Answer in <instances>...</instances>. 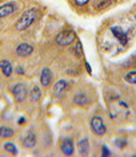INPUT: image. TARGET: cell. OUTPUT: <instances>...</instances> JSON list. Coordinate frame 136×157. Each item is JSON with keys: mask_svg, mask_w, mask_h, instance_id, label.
<instances>
[{"mask_svg": "<svg viewBox=\"0 0 136 157\" xmlns=\"http://www.w3.org/2000/svg\"><path fill=\"white\" fill-rule=\"evenodd\" d=\"M36 17H38V11H36V8H28L23 13H21V16L17 19V22L15 23V27H16V30H19V31H24V30H27L28 27L31 26L32 23L36 20Z\"/></svg>", "mask_w": 136, "mask_h": 157, "instance_id": "cell-1", "label": "cell"}, {"mask_svg": "<svg viewBox=\"0 0 136 157\" xmlns=\"http://www.w3.org/2000/svg\"><path fill=\"white\" fill-rule=\"evenodd\" d=\"M13 136V129L9 126H0V137L2 138H9Z\"/></svg>", "mask_w": 136, "mask_h": 157, "instance_id": "cell-17", "label": "cell"}, {"mask_svg": "<svg viewBox=\"0 0 136 157\" xmlns=\"http://www.w3.org/2000/svg\"><path fill=\"white\" fill-rule=\"evenodd\" d=\"M126 81L128 83H135L136 85V71H128L126 74Z\"/></svg>", "mask_w": 136, "mask_h": 157, "instance_id": "cell-18", "label": "cell"}, {"mask_svg": "<svg viewBox=\"0 0 136 157\" xmlns=\"http://www.w3.org/2000/svg\"><path fill=\"white\" fill-rule=\"evenodd\" d=\"M111 33L115 35V36L117 38V40H119L123 46L127 44L128 36H127V33H126V31H123L120 27H117V26H113V27H111Z\"/></svg>", "mask_w": 136, "mask_h": 157, "instance_id": "cell-8", "label": "cell"}, {"mask_svg": "<svg viewBox=\"0 0 136 157\" xmlns=\"http://www.w3.org/2000/svg\"><path fill=\"white\" fill-rule=\"evenodd\" d=\"M4 149L7 152L12 153V155H17V149H16V145L15 144H11V142H7L4 145Z\"/></svg>", "mask_w": 136, "mask_h": 157, "instance_id": "cell-19", "label": "cell"}, {"mask_svg": "<svg viewBox=\"0 0 136 157\" xmlns=\"http://www.w3.org/2000/svg\"><path fill=\"white\" fill-rule=\"evenodd\" d=\"M16 71H17L19 74H24V69H23V67H17Z\"/></svg>", "mask_w": 136, "mask_h": 157, "instance_id": "cell-23", "label": "cell"}, {"mask_svg": "<svg viewBox=\"0 0 136 157\" xmlns=\"http://www.w3.org/2000/svg\"><path fill=\"white\" fill-rule=\"evenodd\" d=\"M103 152H102V156L103 157H106V156H111V152L108 151V149H107V146H103Z\"/></svg>", "mask_w": 136, "mask_h": 157, "instance_id": "cell-21", "label": "cell"}, {"mask_svg": "<svg viewBox=\"0 0 136 157\" xmlns=\"http://www.w3.org/2000/svg\"><path fill=\"white\" fill-rule=\"evenodd\" d=\"M75 54L77 56H83V47H81V42L77 40L76 46H75Z\"/></svg>", "mask_w": 136, "mask_h": 157, "instance_id": "cell-20", "label": "cell"}, {"mask_svg": "<svg viewBox=\"0 0 136 157\" xmlns=\"http://www.w3.org/2000/svg\"><path fill=\"white\" fill-rule=\"evenodd\" d=\"M12 94H13V99H15L16 102H23L24 99H26L28 91H27V85L23 83V82H19V83H16L15 86L12 89Z\"/></svg>", "mask_w": 136, "mask_h": 157, "instance_id": "cell-4", "label": "cell"}, {"mask_svg": "<svg viewBox=\"0 0 136 157\" xmlns=\"http://www.w3.org/2000/svg\"><path fill=\"white\" fill-rule=\"evenodd\" d=\"M16 10H17V4L15 2L5 3V4L0 6V17H7V16L12 15Z\"/></svg>", "mask_w": 136, "mask_h": 157, "instance_id": "cell-5", "label": "cell"}, {"mask_svg": "<svg viewBox=\"0 0 136 157\" xmlns=\"http://www.w3.org/2000/svg\"><path fill=\"white\" fill-rule=\"evenodd\" d=\"M77 145H79V152H80L83 156H87L89 153V142H88L87 137L80 138L79 142H77Z\"/></svg>", "mask_w": 136, "mask_h": 157, "instance_id": "cell-12", "label": "cell"}, {"mask_svg": "<svg viewBox=\"0 0 136 157\" xmlns=\"http://www.w3.org/2000/svg\"><path fill=\"white\" fill-rule=\"evenodd\" d=\"M24 121H26V120H24V118H20V120H19V124H23V122H24Z\"/></svg>", "mask_w": 136, "mask_h": 157, "instance_id": "cell-25", "label": "cell"}, {"mask_svg": "<svg viewBox=\"0 0 136 157\" xmlns=\"http://www.w3.org/2000/svg\"><path fill=\"white\" fill-rule=\"evenodd\" d=\"M60 149H62L64 156H72L73 155V141L72 138H64L60 144Z\"/></svg>", "mask_w": 136, "mask_h": 157, "instance_id": "cell-7", "label": "cell"}, {"mask_svg": "<svg viewBox=\"0 0 136 157\" xmlns=\"http://www.w3.org/2000/svg\"><path fill=\"white\" fill-rule=\"evenodd\" d=\"M91 128H92V132L96 136H104L107 132L106 124L100 116H94L91 118Z\"/></svg>", "mask_w": 136, "mask_h": 157, "instance_id": "cell-3", "label": "cell"}, {"mask_svg": "<svg viewBox=\"0 0 136 157\" xmlns=\"http://www.w3.org/2000/svg\"><path fill=\"white\" fill-rule=\"evenodd\" d=\"M32 52H34V47L28 43H21L16 47V55L20 56V58H26V56H30Z\"/></svg>", "mask_w": 136, "mask_h": 157, "instance_id": "cell-6", "label": "cell"}, {"mask_svg": "<svg viewBox=\"0 0 136 157\" xmlns=\"http://www.w3.org/2000/svg\"><path fill=\"white\" fill-rule=\"evenodd\" d=\"M55 40L59 46H70L76 40V34L72 30H63L56 35Z\"/></svg>", "mask_w": 136, "mask_h": 157, "instance_id": "cell-2", "label": "cell"}, {"mask_svg": "<svg viewBox=\"0 0 136 157\" xmlns=\"http://www.w3.org/2000/svg\"><path fill=\"white\" fill-rule=\"evenodd\" d=\"M113 3H115V0H98V2L94 3V7L98 10H104V8H108Z\"/></svg>", "mask_w": 136, "mask_h": 157, "instance_id": "cell-15", "label": "cell"}, {"mask_svg": "<svg viewBox=\"0 0 136 157\" xmlns=\"http://www.w3.org/2000/svg\"><path fill=\"white\" fill-rule=\"evenodd\" d=\"M51 82H52V73H51V70L47 69V67H44L43 71H41V74H40V83L44 87H48L49 85H51Z\"/></svg>", "mask_w": 136, "mask_h": 157, "instance_id": "cell-9", "label": "cell"}, {"mask_svg": "<svg viewBox=\"0 0 136 157\" xmlns=\"http://www.w3.org/2000/svg\"><path fill=\"white\" fill-rule=\"evenodd\" d=\"M117 145H120V146L126 145V141H117Z\"/></svg>", "mask_w": 136, "mask_h": 157, "instance_id": "cell-24", "label": "cell"}, {"mask_svg": "<svg viewBox=\"0 0 136 157\" xmlns=\"http://www.w3.org/2000/svg\"><path fill=\"white\" fill-rule=\"evenodd\" d=\"M68 89V82L64 81V79H60L55 83V86H53V94L55 95H60L62 93H64Z\"/></svg>", "mask_w": 136, "mask_h": 157, "instance_id": "cell-11", "label": "cell"}, {"mask_svg": "<svg viewBox=\"0 0 136 157\" xmlns=\"http://www.w3.org/2000/svg\"><path fill=\"white\" fill-rule=\"evenodd\" d=\"M40 97H41L40 87H39V86H34V87H32V90H31V94H30L31 101L32 102H38L39 99H40Z\"/></svg>", "mask_w": 136, "mask_h": 157, "instance_id": "cell-16", "label": "cell"}, {"mask_svg": "<svg viewBox=\"0 0 136 157\" xmlns=\"http://www.w3.org/2000/svg\"><path fill=\"white\" fill-rule=\"evenodd\" d=\"M75 2H76L77 6H85L89 2V0H75Z\"/></svg>", "mask_w": 136, "mask_h": 157, "instance_id": "cell-22", "label": "cell"}, {"mask_svg": "<svg viewBox=\"0 0 136 157\" xmlns=\"http://www.w3.org/2000/svg\"><path fill=\"white\" fill-rule=\"evenodd\" d=\"M0 69H2L3 74H4L5 77H11V74L13 73V67L11 65V62L9 60H5V59L0 62Z\"/></svg>", "mask_w": 136, "mask_h": 157, "instance_id": "cell-13", "label": "cell"}, {"mask_svg": "<svg viewBox=\"0 0 136 157\" xmlns=\"http://www.w3.org/2000/svg\"><path fill=\"white\" fill-rule=\"evenodd\" d=\"M36 134L34 133V132H28V133L24 136L23 138V145L26 146V148H34L35 145H36Z\"/></svg>", "mask_w": 136, "mask_h": 157, "instance_id": "cell-10", "label": "cell"}, {"mask_svg": "<svg viewBox=\"0 0 136 157\" xmlns=\"http://www.w3.org/2000/svg\"><path fill=\"white\" fill-rule=\"evenodd\" d=\"M73 102H75V105L84 106L88 103V97L84 94V93H76L73 97Z\"/></svg>", "mask_w": 136, "mask_h": 157, "instance_id": "cell-14", "label": "cell"}]
</instances>
